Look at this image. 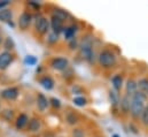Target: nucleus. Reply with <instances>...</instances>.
Instances as JSON below:
<instances>
[{
	"instance_id": "obj_1",
	"label": "nucleus",
	"mask_w": 148,
	"mask_h": 137,
	"mask_svg": "<svg viewBox=\"0 0 148 137\" xmlns=\"http://www.w3.org/2000/svg\"><path fill=\"white\" fill-rule=\"evenodd\" d=\"M148 103V96L144 95L143 92H137L132 98H131V108H130V115L133 119H140L144 109Z\"/></svg>"
},
{
	"instance_id": "obj_2",
	"label": "nucleus",
	"mask_w": 148,
	"mask_h": 137,
	"mask_svg": "<svg viewBox=\"0 0 148 137\" xmlns=\"http://www.w3.org/2000/svg\"><path fill=\"white\" fill-rule=\"evenodd\" d=\"M98 62L103 69H111L117 64V57L111 50L103 48L98 55Z\"/></svg>"
},
{
	"instance_id": "obj_3",
	"label": "nucleus",
	"mask_w": 148,
	"mask_h": 137,
	"mask_svg": "<svg viewBox=\"0 0 148 137\" xmlns=\"http://www.w3.org/2000/svg\"><path fill=\"white\" fill-rule=\"evenodd\" d=\"M80 54L82 57L88 61V62H94V51H93V44L91 38H84L82 44H80Z\"/></svg>"
},
{
	"instance_id": "obj_4",
	"label": "nucleus",
	"mask_w": 148,
	"mask_h": 137,
	"mask_svg": "<svg viewBox=\"0 0 148 137\" xmlns=\"http://www.w3.org/2000/svg\"><path fill=\"white\" fill-rule=\"evenodd\" d=\"M34 21H35V30L37 31L38 34L46 35L48 33L51 24H49V21H48L45 16H42V15H37Z\"/></svg>"
},
{
	"instance_id": "obj_5",
	"label": "nucleus",
	"mask_w": 148,
	"mask_h": 137,
	"mask_svg": "<svg viewBox=\"0 0 148 137\" xmlns=\"http://www.w3.org/2000/svg\"><path fill=\"white\" fill-rule=\"evenodd\" d=\"M51 67L58 71H64L69 67V60L67 58H62V57L54 58L51 61Z\"/></svg>"
},
{
	"instance_id": "obj_6",
	"label": "nucleus",
	"mask_w": 148,
	"mask_h": 137,
	"mask_svg": "<svg viewBox=\"0 0 148 137\" xmlns=\"http://www.w3.org/2000/svg\"><path fill=\"white\" fill-rule=\"evenodd\" d=\"M15 57L12 52L3 51L0 53V70H5L9 67V65L14 61Z\"/></svg>"
},
{
	"instance_id": "obj_7",
	"label": "nucleus",
	"mask_w": 148,
	"mask_h": 137,
	"mask_svg": "<svg viewBox=\"0 0 148 137\" xmlns=\"http://www.w3.org/2000/svg\"><path fill=\"white\" fill-rule=\"evenodd\" d=\"M32 19H34V17H32V15H31L29 12H23V13L20 15L18 21H17L20 29H21V30H27V29L30 27V24H31V22H32Z\"/></svg>"
},
{
	"instance_id": "obj_8",
	"label": "nucleus",
	"mask_w": 148,
	"mask_h": 137,
	"mask_svg": "<svg viewBox=\"0 0 148 137\" xmlns=\"http://www.w3.org/2000/svg\"><path fill=\"white\" fill-rule=\"evenodd\" d=\"M138 92V81L134 78H129L125 82V95L129 97H133Z\"/></svg>"
},
{
	"instance_id": "obj_9",
	"label": "nucleus",
	"mask_w": 148,
	"mask_h": 137,
	"mask_svg": "<svg viewBox=\"0 0 148 137\" xmlns=\"http://www.w3.org/2000/svg\"><path fill=\"white\" fill-rule=\"evenodd\" d=\"M49 24H51V28H52L53 33H55V34L60 35L61 33L64 31V22L62 20H60L59 17H56V16L52 15Z\"/></svg>"
},
{
	"instance_id": "obj_10",
	"label": "nucleus",
	"mask_w": 148,
	"mask_h": 137,
	"mask_svg": "<svg viewBox=\"0 0 148 137\" xmlns=\"http://www.w3.org/2000/svg\"><path fill=\"white\" fill-rule=\"evenodd\" d=\"M18 95H20V90L15 86H10L1 91V97L6 100H15L18 97Z\"/></svg>"
},
{
	"instance_id": "obj_11",
	"label": "nucleus",
	"mask_w": 148,
	"mask_h": 137,
	"mask_svg": "<svg viewBox=\"0 0 148 137\" xmlns=\"http://www.w3.org/2000/svg\"><path fill=\"white\" fill-rule=\"evenodd\" d=\"M130 108H131V97L124 95L123 97H121V102H119V109L123 114H129L130 113Z\"/></svg>"
},
{
	"instance_id": "obj_12",
	"label": "nucleus",
	"mask_w": 148,
	"mask_h": 137,
	"mask_svg": "<svg viewBox=\"0 0 148 137\" xmlns=\"http://www.w3.org/2000/svg\"><path fill=\"white\" fill-rule=\"evenodd\" d=\"M30 119L29 116L25 114V113H21L17 118H16V121H15V127L18 129V130H22L24 129L25 127H28V123H29Z\"/></svg>"
},
{
	"instance_id": "obj_13",
	"label": "nucleus",
	"mask_w": 148,
	"mask_h": 137,
	"mask_svg": "<svg viewBox=\"0 0 148 137\" xmlns=\"http://www.w3.org/2000/svg\"><path fill=\"white\" fill-rule=\"evenodd\" d=\"M124 81H123V76L121 74H116L111 77V85H112V90H115L116 92H119L123 88Z\"/></svg>"
},
{
	"instance_id": "obj_14",
	"label": "nucleus",
	"mask_w": 148,
	"mask_h": 137,
	"mask_svg": "<svg viewBox=\"0 0 148 137\" xmlns=\"http://www.w3.org/2000/svg\"><path fill=\"white\" fill-rule=\"evenodd\" d=\"M49 105V100L47 99V97L42 93H39L37 96V107L40 112H45L47 109Z\"/></svg>"
},
{
	"instance_id": "obj_15",
	"label": "nucleus",
	"mask_w": 148,
	"mask_h": 137,
	"mask_svg": "<svg viewBox=\"0 0 148 137\" xmlns=\"http://www.w3.org/2000/svg\"><path fill=\"white\" fill-rule=\"evenodd\" d=\"M39 83H40V85L44 88V89H46V90H52L53 88H54V80L51 77V76H42V77H40L39 78Z\"/></svg>"
},
{
	"instance_id": "obj_16",
	"label": "nucleus",
	"mask_w": 148,
	"mask_h": 137,
	"mask_svg": "<svg viewBox=\"0 0 148 137\" xmlns=\"http://www.w3.org/2000/svg\"><path fill=\"white\" fill-rule=\"evenodd\" d=\"M78 31V27L77 26H75V24H71V26H69V27H66L64 28V31H63V35H64V38L67 39V40H71V39H74L76 38L75 37V35L76 33Z\"/></svg>"
},
{
	"instance_id": "obj_17",
	"label": "nucleus",
	"mask_w": 148,
	"mask_h": 137,
	"mask_svg": "<svg viewBox=\"0 0 148 137\" xmlns=\"http://www.w3.org/2000/svg\"><path fill=\"white\" fill-rule=\"evenodd\" d=\"M27 128L31 133H37V131L40 130V128H41V122H40V120L37 119V118H32V119H30Z\"/></svg>"
},
{
	"instance_id": "obj_18",
	"label": "nucleus",
	"mask_w": 148,
	"mask_h": 137,
	"mask_svg": "<svg viewBox=\"0 0 148 137\" xmlns=\"http://www.w3.org/2000/svg\"><path fill=\"white\" fill-rule=\"evenodd\" d=\"M109 99H110L111 107H112L114 109L119 108L121 97H119V93H118V92H116L115 90H110V91H109Z\"/></svg>"
},
{
	"instance_id": "obj_19",
	"label": "nucleus",
	"mask_w": 148,
	"mask_h": 137,
	"mask_svg": "<svg viewBox=\"0 0 148 137\" xmlns=\"http://www.w3.org/2000/svg\"><path fill=\"white\" fill-rule=\"evenodd\" d=\"M13 20V12L9 8H5L2 10H0V21L1 22H6L9 23Z\"/></svg>"
},
{
	"instance_id": "obj_20",
	"label": "nucleus",
	"mask_w": 148,
	"mask_h": 137,
	"mask_svg": "<svg viewBox=\"0 0 148 137\" xmlns=\"http://www.w3.org/2000/svg\"><path fill=\"white\" fill-rule=\"evenodd\" d=\"M53 16H56V17H59L60 20H62L63 22L64 21H67L69 17H70V14L67 12V10H64V9H61V8H54V10H53V14H52Z\"/></svg>"
},
{
	"instance_id": "obj_21",
	"label": "nucleus",
	"mask_w": 148,
	"mask_h": 137,
	"mask_svg": "<svg viewBox=\"0 0 148 137\" xmlns=\"http://www.w3.org/2000/svg\"><path fill=\"white\" fill-rule=\"evenodd\" d=\"M138 91L148 96V77H141L138 81Z\"/></svg>"
},
{
	"instance_id": "obj_22",
	"label": "nucleus",
	"mask_w": 148,
	"mask_h": 137,
	"mask_svg": "<svg viewBox=\"0 0 148 137\" xmlns=\"http://www.w3.org/2000/svg\"><path fill=\"white\" fill-rule=\"evenodd\" d=\"M2 45H3L5 51H8V52H10V51H13L15 48V43H14V40H13L12 37L5 38V40L2 42Z\"/></svg>"
},
{
	"instance_id": "obj_23",
	"label": "nucleus",
	"mask_w": 148,
	"mask_h": 137,
	"mask_svg": "<svg viewBox=\"0 0 148 137\" xmlns=\"http://www.w3.org/2000/svg\"><path fill=\"white\" fill-rule=\"evenodd\" d=\"M66 120H67V122H68L69 125H71V126H75V125L78 123V116L75 114L74 112H68V113L66 114Z\"/></svg>"
},
{
	"instance_id": "obj_24",
	"label": "nucleus",
	"mask_w": 148,
	"mask_h": 137,
	"mask_svg": "<svg viewBox=\"0 0 148 137\" xmlns=\"http://www.w3.org/2000/svg\"><path fill=\"white\" fill-rule=\"evenodd\" d=\"M73 102L78 107H84V106L87 105V99L84 96H77V97H75L74 99H73Z\"/></svg>"
},
{
	"instance_id": "obj_25",
	"label": "nucleus",
	"mask_w": 148,
	"mask_h": 137,
	"mask_svg": "<svg viewBox=\"0 0 148 137\" xmlns=\"http://www.w3.org/2000/svg\"><path fill=\"white\" fill-rule=\"evenodd\" d=\"M38 62L37 58L34 57V55H27L24 58V64L28 65V66H36Z\"/></svg>"
},
{
	"instance_id": "obj_26",
	"label": "nucleus",
	"mask_w": 148,
	"mask_h": 137,
	"mask_svg": "<svg viewBox=\"0 0 148 137\" xmlns=\"http://www.w3.org/2000/svg\"><path fill=\"white\" fill-rule=\"evenodd\" d=\"M140 121H141V123L144 126L148 127V103L146 105V107H145V109H144V113H143V115L140 118Z\"/></svg>"
},
{
	"instance_id": "obj_27",
	"label": "nucleus",
	"mask_w": 148,
	"mask_h": 137,
	"mask_svg": "<svg viewBox=\"0 0 148 137\" xmlns=\"http://www.w3.org/2000/svg\"><path fill=\"white\" fill-rule=\"evenodd\" d=\"M13 116H14V112H13L12 109H5V111L2 112V118H3L6 121H10V120L13 119Z\"/></svg>"
},
{
	"instance_id": "obj_28",
	"label": "nucleus",
	"mask_w": 148,
	"mask_h": 137,
	"mask_svg": "<svg viewBox=\"0 0 148 137\" xmlns=\"http://www.w3.org/2000/svg\"><path fill=\"white\" fill-rule=\"evenodd\" d=\"M58 40H59V35L53 33V31L47 36V42H48L49 44H55Z\"/></svg>"
},
{
	"instance_id": "obj_29",
	"label": "nucleus",
	"mask_w": 148,
	"mask_h": 137,
	"mask_svg": "<svg viewBox=\"0 0 148 137\" xmlns=\"http://www.w3.org/2000/svg\"><path fill=\"white\" fill-rule=\"evenodd\" d=\"M73 137H85V131L80 128H75L73 130V134H71Z\"/></svg>"
},
{
	"instance_id": "obj_30",
	"label": "nucleus",
	"mask_w": 148,
	"mask_h": 137,
	"mask_svg": "<svg viewBox=\"0 0 148 137\" xmlns=\"http://www.w3.org/2000/svg\"><path fill=\"white\" fill-rule=\"evenodd\" d=\"M49 104H51L54 108H60V107H61V102H60V99H58V98H51V99H49Z\"/></svg>"
},
{
	"instance_id": "obj_31",
	"label": "nucleus",
	"mask_w": 148,
	"mask_h": 137,
	"mask_svg": "<svg viewBox=\"0 0 148 137\" xmlns=\"http://www.w3.org/2000/svg\"><path fill=\"white\" fill-rule=\"evenodd\" d=\"M69 47L71 48V50H75V48H77L78 47V40L74 38V39H71L70 42H69Z\"/></svg>"
},
{
	"instance_id": "obj_32",
	"label": "nucleus",
	"mask_w": 148,
	"mask_h": 137,
	"mask_svg": "<svg viewBox=\"0 0 148 137\" xmlns=\"http://www.w3.org/2000/svg\"><path fill=\"white\" fill-rule=\"evenodd\" d=\"M9 0H2V1H0V10H2V9H5L6 8V6H8L9 5Z\"/></svg>"
},
{
	"instance_id": "obj_33",
	"label": "nucleus",
	"mask_w": 148,
	"mask_h": 137,
	"mask_svg": "<svg viewBox=\"0 0 148 137\" xmlns=\"http://www.w3.org/2000/svg\"><path fill=\"white\" fill-rule=\"evenodd\" d=\"M29 5H30V6H32L36 10H38V9H39V7H40V3H39V2H35V1H29Z\"/></svg>"
},
{
	"instance_id": "obj_34",
	"label": "nucleus",
	"mask_w": 148,
	"mask_h": 137,
	"mask_svg": "<svg viewBox=\"0 0 148 137\" xmlns=\"http://www.w3.org/2000/svg\"><path fill=\"white\" fill-rule=\"evenodd\" d=\"M44 137H55V136H54V134H52V133H46Z\"/></svg>"
},
{
	"instance_id": "obj_35",
	"label": "nucleus",
	"mask_w": 148,
	"mask_h": 137,
	"mask_svg": "<svg viewBox=\"0 0 148 137\" xmlns=\"http://www.w3.org/2000/svg\"><path fill=\"white\" fill-rule=\"evenodd\" d=\"M2 40H3V38H2V35L0 34V44L2 43Z\"/></svg>"
},
{
	"instance_id": "obj_36",
	"label": "nucleus",
	"mask_w": 148,
	"mask_h": 137,
	"mask_svg": "<svg viewBox=\"0 0 148 137\" xmlns=\"http://www.w3.org/2000/svg\"><path fill=\"white\" fill-rule=\"evenodd\" d=\"M112 137H119V136H118V135H116V134H114V135H112Z\"/></svg>"
}]
</instances>
